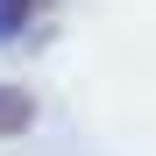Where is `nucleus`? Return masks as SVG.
I'll list each match as a JSON object with an SVG mask.
<instances>
[{"label":"nucleus","instance_id":"obj_1","mask_svg":"<svg viewBox=\"0 0 156 156\" xmlns=\"http://www.w3.org/2000/svg\"><path fill=\"white\" fill-rule=\"evenodd\" d=\"M29 121H36V99L21 85H0V135H21Z\"/></svg>","mask_w":156,"mask_h":156}]
</instances>
